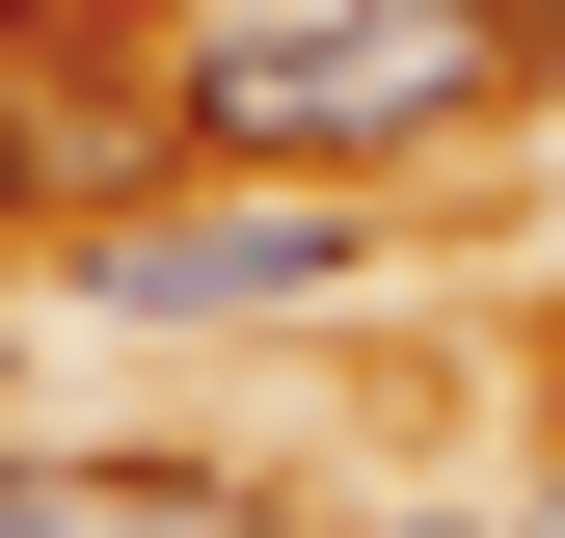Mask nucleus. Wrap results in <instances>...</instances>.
<instances>
[{"label": "nucleus", "instance_id": "obj_1", "mask_svg": "<svg viewBox=\"0 0 565 538\" xmlns=\"http://www.w3.org/2000/svg\"><path fill=\"white\" fill-rule=\"evenodd\" d=\"M512 82V0H216L189 28V134L216 162H404V134H458Z\"/></svg>", "mask_w": 565, "mask_h": 538}, {"label": "nucleus", "instance_id": "obj_2", "mask_svg": "<svg viewBox=\"0 0 565 538\" xmlns=\"http://www.w3.org/2000/svg\"><path fill=\"white\" fill-rule=\"evenodd\" d=\"M82 297H108V323H297V297H350V189H323V162L108 189V216H82Z\"/></svg>", "mask_w": 565, "mask_h": 538}, {"label": "nucleus", "instance_id": "obj_3", "mask_svg": "<svg viewBox=\"0 0 565 538\" xmlns=\"http://www.w3.org/2000/svg\"><path fill=\"white\" fill-rule=\"evenodd\" d=\"M0 538H269V512L189 485V458H28V485H0Z\"/></svg>", "mask_w": 565, "mask_h": 538}, {"label": "nucleus", "instance_id": "obj_4", "mask_svg": "<svg viewBox=\"0 0 565 538\" xmlns=\"http://www.w3.org/2000/svg\"><path fill=\"white\" fill-rule=\"evenodd\" d=\"M0 216H28V108H0Z\"/></svg>", "mask_w": 565, "mask_h": 538}, {"label": "nucleus", "instance_id": "obj_5", "mask_svg": "<svg viewBox=\"0 0 565 538\" xmlns=\"http://www.w3.org/2000/svg\"><path fill=\"white\" fill-rule=\"evenodd\" d=\"M512 54H565V0H512Z\"/></svg>", "mask_w": 565, "mask_h": 538}]
</instances>
